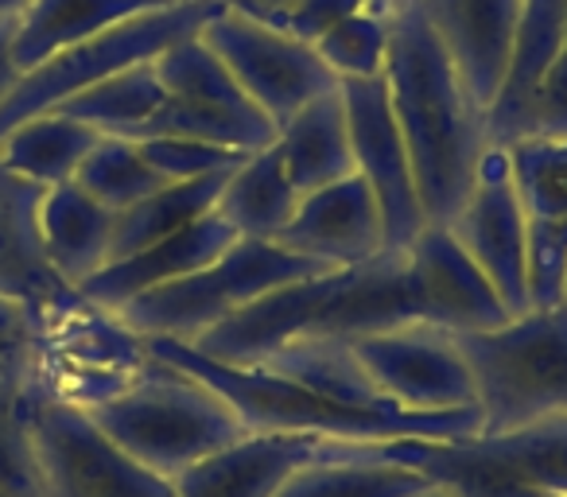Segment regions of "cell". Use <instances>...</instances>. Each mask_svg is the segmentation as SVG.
<instances>
[{"label":"cell","instance_id":"23","mask_svg":"<svg viewBox=\"0 0 567 497\" xmlns=\"http://www.w3.org/2000/svg\"><path fill=\"white\" fill-rule=\"evenodd\" d=\"M432 474L385 455V443H339L334 455L300 466L276 497H416Z\"/></svg>","mask_w":567,"mask_h":497},{"label":"cell","instance_id":"41","mask_svg":"<svg viewBox=\"0 0 567 497\" xmlns=\"http://www.w3.org/2000/svg\"><path fill=\"white\" fill-rule=\"evenodd\" d=\"M32 0H0V17H20Z\"/></svg>","mask_w":567,"mask_h":497},{"label":"cell","instance_id":"8","mask_svg":"<svg viewBox=\"0 0 567 497\" xmlns=\"http://www.w3.org/2000/svg\"><path fill=\"white\" fill-rule=\"evenodd\" d=\"M218 0H175L164 9L141 12V17L125 20V24L97 32L90 40L74 43V48L51 55L48 63H40L35 71H28L20 79V86L12 90V97L0 105V133L20 121L35 117V113L55 110L59 102H66L79 90L94 86V82L121 74L128 66L152 63L164 55L172 43L198 35L210 17H218Z\"/></svg>","mask_w":567,"mask_h":497},{"label":"cell","instance_id":"21","mask_svg":"<svg viewBox=\"0 0 567 497\" xmlns=\"http://www.w3.org/2000/svg\"><path fill=\"white\" fill-rule=\"evenodd\" d=\"M113 221L117 214L90 198L79 183L43 187L40 206H35V234H40V249L51 272L66 288L79 292L94 272L110 265Z\"/></svg>","mask_w":567,"mask_h":497},{"label":"cell","instance_id":"6","mask_svg":"<svg viewBox=\"0 0 567 497\" xmlns=\"http://www.w3.org/2000/svg\"><path fill=\"white\" fill-rule=\"evenodd\" d=\"M316 272H323V265L288 253L276 241L237 237L218 261H210L206 269L190 272L183 280L133 296L110 319L125 327L133 339L195 342L226 319H234L237 311H245L249 303H257L260 296H268L272 288L316 277Z\"/></svg>","mask_w":567,"mask_h":497},{"label":"cell","instance_id":"17","mask_svg":"<svg viewBox=\"0 0 567 497\" xmlns=\"http://www.w3.org/2000/svg\"><path fill=\"white\" fill-rule=\"evenodd\" d=\"M409 272L416 280L424 319L451 334L489 331L513 319L502 296L494 292L482 269L463 253V245L443 226H424L409 249H401Z\"/></svg>","mask_w":567,"mask_h":497},{"label":"cell","instance_id":"2","mask_svg":"<svg viewBox=\"0 0 567 497\" xmlns=\"http://www.w3.org/2000/svg\"><path fill=\"white\" fill-rule=\"evenodd\" d=\"M385 90L409 144L416 195L427 226H447L466 198L486 152V117L466 97L447 51L416 4L393 12L385 55Z\"/></svg>","mask_w":567,"mask_h":497},{"label":"cell","instance_id":"30","mask_svg":"<svg viewBox=\"0 0 567 497\" xmlns=\"http://www.w3.org/2000/svg\"><path fill=\"white\" fill-rule=\"evenodd\" d=\"M164 97L167 90L159 86L156 66L141 63L71 94L66 102L55 105V113L82 121V125H90L102 136H133L164 105Z\"/></svg>","mask_w":567,"mask_h":497},{"label":"cell","instance_id":"3","mask_svg":"<svg viewBox=\"0 0 567 497\" xmlns=\"http://www.w3.org/2000/svg\"><path fill=\"white\" fill-rule=\"evenodd\" d=\"M144 350L175 370L190 373L195 381L210 385L245 432L257 435H296V439H327V443H396V439H471L478 435V408L458 412H401V408H358L339 404L308 385L268 373L260 365H226L190 350L175 339H141Z\"/></svg>","mask_w":567,"mask_h":497},{"label":"cell","instance_id":"16","mask_svg":"<svg viewBox=\"0 0 567 497\" xmlns=\"http://www.w3.org/2000/svg\"><path fill=\"white\" fill-rule=\"evenodd\" d=\"M416 9L447 51L466 97L486 117L509 71L520 0H416Z\"/></svg>","mask_w":567,"mask_h":497},{"label":"cell","instance_id":"32","mask_svg":"<svg viewBox=\"0 0 567 497\" xmlns=\"http://www.w3.org/2000/svg\"><path fill=\"white\" fill-rule=\"evenodd\" d=\"M48 319L40 308L0 296V401H28L48 389Z\"/></svg>","mask_w":567,"mask_h":497},{"label":"cell","instance_id":"37","mask_svg":"<svg viewBox=\"0 0 567 497\" xmlns=\"http://www.w3.org/2000/svg\"><path fill=\"white\" fill-rule=\"evenodd\" d=\"M525 136L567 141V48H564V55L548 66V74L540 79L536 94L528 97V105L520 110L513 141H525Z\"/></svg>","mask_w":567,"mask_h":497},{"label":"cell","instance_id":"1","mask_svg":"<svg viewBox=\"0 0 567 497\" xmlns=\"http://www.w3.org/2000/svg\"><path fill=\"white\" fill-rule=\"evenodd\" d=\"M404 323H427L424 303H420L404 253L385 249L373 261L323 269L316 277L272 288L257 303H249L187 346L214 362L252 365L280 350L284 342L358 339V334L389 331V327Z\"/></svg>","mask_w":567,"mask_h":497},{"label":"cell","instance_id":"7","mask_svg":"<svg viewBox=\"0 0 567 497\" xmlns=\"http://www.w3.org/2000/svg\"><path fill=\"white\" fill-rule=\"evenodd\" d=\"M385 455L432 474L458 497H567V416L505 435L396 439L385 443Z\"/></svg>","mask_w":567,"mask_h":497},{"label":"cell","instance_id":"4","mask_svg":"<svg viewBox=\"0 0 567 497\" xmlns=\"http://www.w3.org/2000/svg\"><path fill=\"white\" fill-rule=\"evenodd\" d=\"M86 416L128 458L167 482L249 435L210 385L152 354L144 373H136L125 389L86 404Z\"/></svg>","mask_w":567,"mask_h":497},{"label":"cell","instance_id":"44","mask_svg":"<svg viewBox=\"0 0 567 497\" xmlns=\"http://www.w3.org/2000/svg\"><path fill=\"white\" fill-rule=\"evenodd\" d=\"M564 308H567V277H564Z\"/></svg>","mask_w":567,"mask_h":497},{"label":"cell","instance_id":"11","mask_svg":"<svg viewBox=\"0 0 567 497\" xmlns=\"http://www.w3.org/2000/svg\"><path fill=\"white\" fill-rule=\"evenodd\" d=\"M385 404L401 412H458L474 404V377L458 339L435 323H404L347 339Z\"/></svg>","mask_w":567,"mask_h":497},{"label":"cell","instance_id":"18","mask_svg":"<svg viewBox=\"0 0 567 497\" xmlns=\"http://www.w3.org/2000/svg\"><path fill=\"white\" fill-rule=\"evenodd\" d=\"M234 241H237L234 226H229L221 214L210 210L190 221V226H183L179 234L164 237V241H156L152 249H144V253L105 265L102 272H94V277L79 288V300L105 311V315H113V311L133 300V296L206 269V265L218 261Z\"/></svg>","mask_w":567,"mask_h":497},{"label":"cell","instance_id":"14","mask_svg":"<svg viewBox=\"0 0 567 497\" xmlns=\"http://www.w3.org/2000/svg\"><path fill=\"white\" fill-rule=\"evenodd\" d=\"M528 241V303L533 311L564 308L567 277V141L505 144Z\"/></svg>","mask_w":567,"mask_h":497},{"label":"cell","instance_id":"42","mask_svg":"<svg viewBox=\"0 0 567 497\" xmlns=\"http://www.w3.org/2000/svg\"><path fill=\"white\" fill-rule=\"evenodd\" d=\"M416 497H458L451 486H443V482H435V486H427L424 494H416Z\"/></svg>","mask_w":567,"mask_h":497},{"label":"cell","instance_id":"22","mask_svg":"<svg viewBox=\"0 0 567 497\" xmlns=\"http://www.w3.org/2000/svg\"><path fill=\"white\" fill-rule=\"evenodd\" d=\"M567 48V0H520L517 32H513L509 71L486 113L489 144H513L520 110L536 94L548 66Z\"/></svg>","mask_w":567,"mask_h":497},{"label":"cell","instance_id":"20","mask_svg":"<svg viewBox=\"0 0 567 497\" xmlns=\"http://www.w3.org/2000/svg\"><path fill=\"white\" fill-rule=\"evenodd\" d=\"M43 187L28 179H17L0 167V296L24 300L43 311V319L74 308L79 292L66 288L51 272L48 257L40 249L35 234V206H40Z\"/></svg>","mask_w":567,"mask_h":497},{"label":"cell","instance_id":"27","mask_svg":"<svg viewBox=\"0 0 567 497\" xmlns=\"http://www.w3.org/2000/svg\"><path fill=\"white\" fill-rule=\"evenodd\" d=\"M296 203H300V190L292 187V179L284 172L276 144H268L260 152H249L226 175L214 214H221L237 237L272 241L296 214Z\"/></svg>","mask_w":567,"mask_h":497},{"label":"cell","instance_id":"13","mask_svg":"<svg viewBox=\"0 0 567 497\" xmlns=\"http://www.w3.org/2000/svg\"><path fill=\"white\" fill-rule=\"evenodd\" d=\"M339 94L342 105H347L354 175L378 198L381 221H385V245L389 249H409L427 221L416 195L409 144H404L393 105H389L385 79L339 82Z\"/></svg>","mask_w":567,"mask_h":497},{"label":"cell","instance_id":"5","mask_svg":"<svg viewBox=\"0 0 567 497\" xmlns=\"http://www.w3.org/2000/svg\"><path fill=\"white\" fill-rule=\"evenodd\" d=\"M455 339L474 377L478 435L567 416V308L525 311L502 327Z\"/></svg>","mask_w":567,"mask_h":497},{"label":"cell","instance_id":"35","mask_svg":"<svg viewBox=\"0 0 567 497\" xmlns=\"http://www.w3.org/2000/svg\"><path fill=\"white\" fill-rule=\"evenodd\" d=\"M28 401H0V497H43Z\"/></svg>","mask_w":567,"mask_h":497},{"label":"cell","instance_id":"15","mask_svg":"<svg viewBox=\"0 0 567 497\" xmlns=\"http://www.w3.org/2000/svg\"><path fill=\"white\" fill-rule=\"evenodd\" d=\"M272 241L288 253L323 265V269L373 261L389 249L378 198L358 175L300 195L296 214Z\"/></svg>","mask_w":567,"mask_h":497},{"label":"cell","instance_id":"39","mask_svg":"<svg viewBox=\"0 0 567 497\" xmlns=\"http://www.w3.org/2000/svg\"><path fill=\"white\" fill-rule=\"evenodd\" d=\"M17 24L20 17H0V105L9 102L12 90L24 79V71L17 63Z\"/></svg>","mask_w":567,"mask_h":497},{"label":"cell","instance_id":"31","mask_svg":"<svg viewBox=\"0 0 567 497\" xmlns=\"http://www.w3.org/2000/svg\"><path fill=\"white\" fill-rule=\"evenodd\" d=\"M74 183L90 198L110 206L113 214L128 210L133 203H141V198L156 195L159 187H167L164 175L144 159L141 144L128 141V136H97V144L82 159Z\"/></svg>","mask_w":567,"mask_h":497},{"label":"cell","instance_id":"38","mask_svg":"<svg viewBox=\"0 0 567 497\" xmlns=\"http://www.w3.org/2000/svg\"><path fill=\"white\" fill-rule=\"evenodd\" d=\"M365 4L370 0H296L292 12L280 20V28L303 43H319L331 28H339L342 20H350Z\"/></svg>","mask_w":567,"mask_h":497},{"label":"cell","instance_id":"19","mask_svg":"<svg viewBox=\"0 0 567 497\" xmlns=\"http://www.w3.org/2000/svg\"><path fill=\"white\" fill-rule=\"evenodd\" d=\"M339 443L296 435H241L172 482L175 497H276L300 466L334 455Z\"/></svg>","mask_w":567,"mask_h":497},{"label":"cell","instance_id":"29","mask_svg":"<svg viewBox=\"0 0 567 497\" xmlns=\"http://www.w3.org/2000/svg\"><path fill=\"white\" fill-rule=\"evenodd\" d=\"M226 175L167 183V187H159L156 195L141 198V203H133L128 210H121L117 221H113L110 265L144 253V249H152L156 241L179 234L183 226H190L195 218L210 214L214 203H218V195H221V183H226Z\"/></svg>","mask_w":567,"mask_h":497},{"label":"cell","instance_id":"12","mask_svg":"<svg viewBox=\"0 0 567 497\" xmlns=\"http://www.w3.org/2000/svg\"><path fill=\"white\" fill-rule=\"evenodd\" d=\"M443 229L463 245V253L494 284V292L502 296L509 315L533 311V303H528L525 218H520L505 144H486L471 190H466V198L458 203V210L451 214V221Z\"/></svg>","mask_w":567,"mask_h":497},{"label":"cell","instance_id":"33","mask_svg":"<svg viewBox=\"0 0 567 497\" xmlns=\"http://www.w3.org/2000/svg\"><path fill=\"white\" fill-rule=\"evenodd\" d=\"M389 35H393V12L370 0L365 9H358L350 20L331 28L316 43V51L339 82H365L385 74Z\"/></svg>","mask_w":567,"mask_h":497},{"label":"cell","instance_id":"26","mask_svg":"<svg viewBox=\"0 0 567 497\" xmlns=\"http://www.w3.org/2000/svg\"><path fill=\"white\" fill-rule=\"evenodd\" d=\"M90 125L71 121L63 113L48 110L35 117L20 121V125L0 133V167L12 172L17 179H28L35 187H59V183H74L82 159L97 144Z\"/></svg>","mask_w":567,"mask_h":497},{"label":"cell","instance_id":"28","mask_svg":"<svg viewBox=\"0 0 567 497\" xmlns=\"http://www.w3.org/2000/svg\"><path fill=\"white\" fill-rule=\"evenodd\" d=\"M260 370L280 373V377L308 385L311 393H323L339 404H358V408H393L378 396V389L370 385V377L358 365L354 350L347 339H296L284 342L280 350L265 354Z\"/></svg>","mask_w":567,"mask_h":497},{"label":"cell","instance_id":"43","mask_svg":"<svg viewBox=\"0 0 567 497\" xmlns=\"http://www.w3.org/2000/svg\"><path fill=\"white\" fill-rule=\"evenodd\" d=\"M378 4L385 12H401V9H409V4H416V0H378Z\"/></svg>","mask_w":567,"mask_h":497},{"label":"cell","instance_id":"34","mask_svg":"<svg viewBox=\"0 0 567 497\" xmlns=\"http://www.w3.org/2000/svg\"><path fill=\"white\" fill-rule=\"evenodd\" d=\"M152 66H156L159 86H164L172 97L226 105V110H257V105L237 90V82L229 79L221 59L214 55L198 35H187V40L172 43L164 55L152 59Z\"/></svg>","mask_w":567,"mask_h":497},{"label":"cell","instance_id":"24","mask_svg":"<svg viewBox=\"0 0 567 497\" xmlns=\"http://www.w3.org/2000/svg\"><path fill=\"white\" fill-rule=\"evenodd\" d=\"M276 152L280 164L292 179V187L300 195L354 175V152H350V125H347V105L342 94H331L308 102L300 113L284 121L276 128Z\"/></svg>","mask_w":567,"mask_h":497},{"label":"cell","instance_id":"25","mask_svg":"<svg viewBox=\"0 0 567 497\" xmlns=\"http://www.w3.org/2000/svg\"><path fill=\"white\" fill-rule=\"evenodd\" d=\"M175 0H32L17 24V63L35 71L51 55Z\"/></svg>","mask_w":567,"mask_h":497},{"label":"cell","instance_id":"36","mask_svg":"<svg viewBox=\"0 0 567 497\" xmlns=\"http://www.w3.org/2000/svg\"><path fill=\"white\" fill-rule=\"evenodd\" d=\"M136 144H141L144 159H148L167 183L226 175L249 156V152L218 148V144H203V141H179V136H159V141H136Z\"/></svg>","mask_w":567,"mask_h":497},{"label":"cell","instance_id":"10","mask_svg":"<svg viewBox=\"0 0 567 497\" xmlns=\"http://www.w3.org/2000/svg\"><path fill=\"white\" fill-rule=\"evenodd\" d=\"M198 40L221 59L237 90L276 128L308 102L339 90V79L327 71L316 43H303L284 28L260 24L234 9H221L218 17L206 20Z\"/></svg>","mask_w":567,"mask_h":497},{"label":"cell","instance_id":"9","mask_svg":"<svg viewBox=\"0 0 567 497\" xmlns=\"http://www.w3.org/2000/svg\"><path fill=\"white\" fill-rule=\"evenodd\" d=\"M43 497H175L172 482L128 458L86 408L51 389L28 401Z\"/></svg>","mask_w":567,"mask_h":497},{"label":"cell","instance_id":"40","mask_svg":"<svg viewBox=\"0 0 567 497\" xmlns=\"http://www.w3.org/2000/svg\"><path fill=\"white\" fill-rule=\"evenodd\" d=\"M218 4H221V9L241 12V17L260 20V24H276V28H280V20L292 12L296 0H218Z\"/></svg>","mask_w":567,"mask_h":497}]
</instances>
